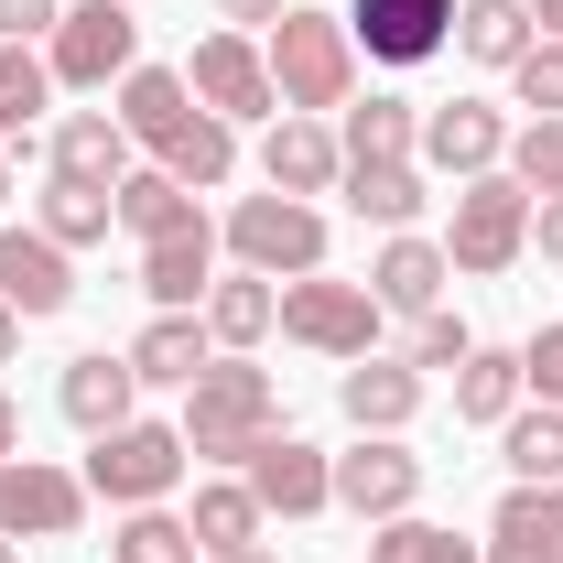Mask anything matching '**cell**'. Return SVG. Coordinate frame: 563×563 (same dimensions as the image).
I'll use <instances>...</instances> for the list:
<instances>
[{
	"label": "cell",
	"instance_id": "36",
	"mask_svg": "<svg viewBox=\"0 0 563 563\" xmlns=\"http://www.w3.org/2000/svg\"><path fill=\"white\" fill-rule=\"evenodd\" d=\"M109 563H196V531H185L174 509H120V531H109Z\"/></svg>",
	"mask_w": 563,
	"mask_h": 563
},
{
	"label": "cell",
	"instance_id": "7",
	"mask_svg": "<svg viewBox=\"0 0 563 563\" xmlns=\"http://www.w3.org/2000/svg\"><path fill=\"white\" fill-rule=\"evenodd\" d=\"M228 250H239V272H261V282H303V272H325V207H303V196H239L228 207Z\"/></svg>",
	"mask_w": 563,
	"mask_h": 563
},
{
	"label": "cell",
	"instance_id": "37",
	"mask_svg": "<svg viewBox=\"0 0 563 563\" xmlns=\"http://www.w3.org/2000/svg\"><path fill=\"white\" fill-rule=\"evenodd\" d=\"M509 174H520L531 196H563V120H531V131H509Z\"/></svg>",
	"mask_w": 563,
	"mask_h": 563
},
{
	"label": "cell",
	"instance_id": "14",
	"mask_svg": "<svg viewBox=\"0 0 563 563\" xmlns=\"http://www.w3.org/2000/svg\"><path fill=\"white\" fill-rule=\"evenodd\" d=\"M0 303L22 325H55L76 303V250H55L44 228H0Z\"/></svg>",
	"mask_w": 563,
	"mask_h": 563
},
{
	"label": "cell",
	"instance_id": "5",
	"mask_svg": "<svg viewBox=\"0 0 563 563\" xmlns=\"http://www.w3.org/2000/svg\"><path fill=\"white\" fill-rule=\"evenodd\" d=\"M379 292L368 282H336V272H303V282H282V336L292 347H314V357H336V368H357V357H379Z\"/></svg>",
	"mask_w": 563,
	"mask_h": 563
},
{
	"label": "cell",
	"instance_id": "19",
	"mask_svg": "<svg viewBox=\"0 0 563 563\" xmlns=\"http://www.w3.org/2000/svg\"><path fill=\"white\" fill-rule=\"evenodd\" d=\"M422 390H433V379H422L412 357H357L347 379H336V412H347L357 433H401V422L422 412Z\"/></svg>",
	"mask_w": 563,
	"mask_h": 563
},
{
	"label": "cell",
	"instance_id": "6",
	"mask_svg": "<svg viewBox=\"0 0 563 563\" xmlns=\"http://www.w3.org/2000/svg\"><path fill=\"white\" fill-rule=\"evenodd\" d=\"M44 66H55V87L109 98V87L141 66V11H131V0H66V22H55Z\"/></svg>",
	"mask_w": 563,
	"mask_h": 563
},
{
	"label": "cell",
	"instance_id": "26",
	"mask_svg": "<svg viewBox=\"0 0 563 563\" xmlns=\"http://www.w3.org/2000/svg\"><path fill=\"white\" fill-rule=\"evenodd\" d=\"M520 401H531V379H520V347H466V357H455V422L498 433Z\"/></svg>",
	"mask_w": 563,
	"mask_h": 563
},
{
	"label": "cell",
	"instance_id": "25",
	"mask_svg": "<svg viewBox=\"0 0 563 563\" xmlns=\"http://www.w3.org/2000/svg\"><path fill=\"white\" fill-rule=\"evenodd\" d=\"M531 44H542L531 0H455V55H466V66H498V76H509Z\"/></svg>",
	"mask_w": 563,
	"mask_h": 563
},
{
	"label": "cell",
	"instance_id": "16",
	"mask_svg": "<svg viewBox=\"0 0 563 563\" xmlns=\"http://www.w3.org/2000/svg\"><path fill=\"white\" fill-rule=\"evenodd\" d=\"M55 412L98 444V433H120V422L141 412V368H131V347L109 357V347H87V357H66V379H55Z\"/></svg>",
	"mask_w": 563,
	"mask_h": 563
},
{
	"label": "cell",
	"instance_id": "29",
	"mask_svg": "<svg viewBox=\"0 0 563 563\" xmlns=\"http://www.w3.org/2000/svg\"><path fill=\"white\" fill-rule=\"evenodd\" d=\"M498 455H509V488H563V412L553 401H520L498 422Z\"/></svg>",
	"mask_w": 563,
	"mask_h": 563
},
{
	"label": "cell",
	"instance_id": "4",
	"mask_svg": "<svg viewBox=\"0 0 563 563\" xmlns=\"http://www.w3.org/2000/svg\"><path fill=\"white\" fill-rule=\"evenodd\" d=\"M185 466H196V455H185V433L131 412L120 433H98V444H87V466H76V477H87V498H109V509H163V498L185 488Z\"/></svg>",
	"mask_w": 563,
	"mask_h": 563
},
{
	"label": "cell",
	"instance_id": "12",
	"mask_svg": "<svg viewBox=\"0 0 563 563\" xmlns=\"http://www.w3.org/2000/svg\"><path fill=\"white\" fill-rule=\"evenodd\" d=\"M412 163H422V174H444V185H466V174H498V163H509V120H498L488 98H444V109H422Z\"/></svg>",
	"mask_w": 563,
	"mask_h": 563
},
{
	"label": "cell",
	"instance_id": "13",
	"mask_svg": "<svg viewBox=\"0 0 563 563\" xmlns=\"http://www.w3.org/2000/svg\"><path fill=\"white\" fill-rule=\"evenodd\" d=\"M239 477H250V498H261L272 520H314V509H336V455L303 444V433H261V455H250Z\"/></svg>",
	"mask_w": 563,
	"mask_h": 563
},
{
	"label": "cell",
	"instance_id": "21",
	"mask_svg": "<svg viewBox=\"0 0 563 563\" xmlns=\"http://www.w3.org/2000/svg\"><path fill=\"white\" fill-rule=\"evenodd\" d=\"M131 152H141V141L120 131L109 109H66V120H55V141H44V163H55V174H76V185H120V174H131Z\"/></svg>",
	"mask_w": 563,
	"mask_h": 563
},
{
	"label": "cell",
	"instance_id": "2",
	"mask_svg": "<svg viewBox=\"0 0 563 563\" xmlns=\"http://www.w3.org/2000/svg\"><path fill=\"white\" fill-rule=\"evenodd\" d=\"M261 66H272V98H282V109H303V120L347 109V98H357V44H347V11H314V0H292L272 33H261Z\"/></svg>",
	"mask_w": 563,
	"mask_h": 563
},
{
	"label": "cell",
	"instance_id": "11",
	"mask_svg": "<svg viewBox=\"0 0 563 563\" xmlns=\"http://www.w3.org/2000/svg\"><path fill=\"white\" fill-rule=\"evenodd\" d=\"M412 498H422V455L401 433H357L347 455H336V509H347V520L379 531V520H401Z\"/></svg>",
	"mask_w": 563,
	"mask_h": 563
},
{
	"label": "cell",
	"instance_id": "38",
	"mask_svg": "<svg viewBox=\"0 0 563 563\" xmlns=\"http://www.w3.org/2000/svg\"><path fill=\"white\" fill-rule=\"evenodd\" d=\"M477 347V336H466V325H455V314H444V303H433V314H412V336H401V357H412L422 379H433V368H455V357Z\"/></svg>",
	"mask_w": 563,
	"mask_h": 563
},
{
	"label": "cell",
	"instance_id": "18",
	"mask_svg": "<svg viewBox=\"0 0 563 563\" xmlns=\"http://www.w3.org/2000/svg\"><path fill=\"white\" fill-rule=\"evenodd\" d=\"M444 282H455V261H444V239H422V228L379 239V261H368L379 314H433V303H444Z\"/></svg>",
	"mask_w": 563,
	"mask_h": 563
},
{
	"label": "cell",
	"instance_id": "35",
	"mask_svg": "<svg viewBox=\"0 0 563 563\" xmlns=\"http://www.w3.org/2000/svg\"><path fill=\"white\" fill-rule=\"evenodd\" d=\"M368 563H488V542H455L444 520L401 509V520H379V531H368Z\"/></svg>",
	"mask_w": 563,
	"mask_h": 563
},
{
	"label": "cell",
	"instance_id": "8",
	"mask_svg": "<svg viewBox=\"0 0 563 563\" xmlns=\"http://www.w3.org/2000/svg\"><path fill=\"white\" fill-rule=\"evenodd\" d=\"M87 531V477L55 455H11L0 466V542H76Z\"/></svg>",
	"mask_w": 563,
	"mask_h": 563
},
{
	"label": "cell",
	"instance_id": "41",
	"mask_svg": "<svg viewBox=\"0 0 563 563\" xmlns=\"http://www.w3.org/2000/svg\"><path fill=\"white\" fill-rule=\"evenodd\" d=\"M66 0H0V44H55Z\"/></svg>",
	"mask_w": 563,
	"mask_h": 563
},
{
	"label": "cell",
	"instance_id": "47",
	"mask_svg": "<svg viewBox=\"0 0 563 563\" xmlns=\"http://www.w3.org/2000/svg\"><path fill=\"white\" fill-rule=\"evenodd\" d=\"M542 509H553V542H563V488H542Z\"/></svg>",
	"mask_w": 563,
	"mask_h": 563
},
{
	"label": "cell",
	"instance_id": "22",
	"mask_svg": "<svg viewBox=\"0 0 563 563\" xmlns=\"http://www.w3.org/2000/svg\"><path fill=\"white\" fill-rule=\"evenodd\" d=\"M196 314H207L217 357H250V347H261V336H272V325H282V292H272V282H261V272H217Z\"/></svg>",
	"mask_w": 563,
	"mask_h": 563
},
{
	"label": "cell",
	"instance_id": "31",
	"mask_svg": "<svg viewBox=\"0 0 563 563\" xmlns=\"http://www.w3.org/2000/svg\"><path fill=\"white\" fill-rule=\"evenodd\" d=\"M261 498H250V477H207L196 488V509H185V531H196V553H239V542H261Z\"/></svg>",
	"mask_w": 563,
	"mask_h": 563
},
{
	"label": "cell",
	"instance_id": "10",
	"mask_svg": "<svg viewBox=\"0 0 563 563\" xmlns=\"http://www.w3.org/2000/svg\"><path fill=\"white\" fill-rule=\"evenodd\" d=\"M185 87H196V109H217L228 131H239V120H282L272 66H261V44H250V33H207V44L185 55Z\"/></svg>",
	"mask_w": 563,
	"mask_h": 563
},
{
	"label": "cell",
	"instance_id": "40",
	"mask_svg": "<svg viewBox=\"0 0 563 563\" xmlns=\"http://www.w3.org/2000/svg\"><path fill=\"white\" fill-rule=\"evenodd\" d=\"M520 379H531V401H553V412H563V325H542V336L520 347Z\"/></svg>",
	"mask_w": 563,
	"mask_h": 563
},
{
	"label": "cell",
	"instance_id": "1",
	"mask_svg": "<svg viewBox=\"0 0 563 563\" xmlns=\"http://www.w3.org/2000/svg\"><path fill=\"white\" fill-rule=\"evenodd\" d=\"M185 455L196 466H250L261 455V433H282V390H272V368H250V357H207L196 379H185Z\"/></svg>",
	"mask_w": 563,
	"mask_h": 563
},
{
	"label": "cell",
	"instance_id": "48",
	"mask_svg": "<svg viewBox=\"0 0 563 563\" xmlns=\"http://www.w3.org/2000/svg\"><path fill=\"white\" fill-rule=\"evenodd\" d=\"M0 207H11V163H0Z\"/></svg>",
	"mask_w": 563,
	"mask_h": 563
},
{
	"label": "cell",
	"instance_id": "34",
	"mask_svg": "<svg viewBox=\"0 0 563 563\" xmlns=\"http://www.w3.org/2000/svg\"><path fill=\"white\" fill-rule=\"evenodd\" d=\"M44 109H55V66H44V44H0V141H33Z\"/></svg>",
	"mask_w": 563,
	"mask_h": 563
},
{
	"label": "cell",
	"instance_id": "9",
	"mask_svg": "<svg viewBox=\"0 0 563 563\" xmlns=\"http://www.w3.org/2000/svg\"><path fill=\"white\" fill-rule=\"evenodd\" d=\"M347 44L368 66L412 76V66H433L455 44V0H347Z\"/></svg>",
	"mask_w": 563,
	"mask_h": 563
},
{
	"label": "cell",
	"instance_id": "39",
	"mask_svg": "<svg viewBox=\"0 0 563 563\" xmlns=\"http://www.w3.org/2000/svg\"><path fill=\"white\" fill-rule=\"evenodd\" d=\"M509 87H520V109H542V120H563V44L542 33L520 66H509Z\"/></svg>",
	"mask_w": 563,
	"mask_h": 563
},
{
	"label": "cell",
	"instance_id": "45",
	"mask_svg": "<svg viewBox=\"0 0 563 563\" xmlns=\"http://www.w3.org/2000/svg\"><path fill=\"white\" fill-rule=\"evenodd\" d=\"M11 357H22V314L0 303V368H11Z\"/></svg>",
	"mask_w": 563,
	"mask_h": 563
},
{
	"label": "cell",
	"instance_id": "49",
	"mask_svg": "<svg viewBox=\"0 0 563 563\" xmlns=\"http://www.w3.org/2000/svg\"><path fill=\"white\" fill-rule=\"evenodd\" d=\"M0 563H22V553H11V542H0Z\"/></svg>",
	"mask_w": 563,
	"mask_h": 563
},
{
	"label": "cell",
	"instance_id": "20",
	"mask_svg": "<svg viewBox=\"0 0 563 563\" xmlns=\"http://www.w3.org/2000/svg\"><path fill=\"white\" fill-rule=\"evenodd\" d=\"M109 98H120L109 120H120V131H131L141 152H163V141L196 120V87H185V66H131L120 87H109Z\"/></svg>",
	"mask_w": 563,
	"mask_h": 563
},
{
	"label": "cell",
	"instance_id": "32",
	"mask_svg": "<svg viewBox=\"0 0 563 563\" xmlns=\"http://www.w3.org/2000/svg\"><path fill=\"white\" fill-rule=\"evenodd\" d=\"M196 217L207 207H196L163 163H131V174H120V228H131V239H174V228H196Z\"/></svg>",
	"mask_w": 563,
	"mask_h": 563
},
{
	"label": "cell",
	"instance_id": "44",
	"mask_svg": "<svg viewBox=\"0 0 563 563\" xmlns=\"http://www.w3.org/2000/svg\"><path fill=\"white\" fill-rule=\"evenodd\" d=\"M196 563H282L272 542H239V553H196Z\"/></svg>",
	"mask_w": 563,
	"mask_h": 563
},
{
	"label": "cell",
	"instance_id": "30",
	"mask_svg": "<svg viewBox=\"0 0 563 563\" xmlns=\"http://www.w3.org/2000/svg\"><path fill=\"white\" fill-rule=\"evenodd\" d=\"M152 163H163V174H174L185 196H207V185H228V174H239V131H228L217 109H196L185 131H174L163 152H152Z\"/></svg>",
	"mask_w": 563,
	"mask_h": 563
},
{
	"label": "cell",
	"instance_id": "46",
	"mask_svg": "<svg viewBox=\"0 0 563 563\" xmlns=\"http://www.w3.org/2000/svg\"><path fill=\"white\" fill-rule=\"evenodd\" d=\"M531 22H542V33H553V44H563V0H531Z\"/></svg>",
	"mask_w": 563,
	"mask_h": 563
},
{
	"label": "cell",
	"instance_id": "27",
	"mask_svg": "<svg viewBox=\"0 0 563 563\" xmlns=\"http://www.w3.org/2000/svg\"><path fill=\"white\" fill-rule=\"evenodd\" d=\"M217 357V336H207V314H152L131 336V368H141V390H185L196 368Z\"/></svg>",
	"mask_w": 563,
	"mask_h": 563
},
{
	"label": "cell",
	"instance_id": "17",
	"mask_svg": "<svg viewBox=\"0 0 563 563\" xmlns=\"http://www.w3.org/2000/svg\"><path fill=\"white\" fill-rule=\"evenodd\" d=\"M217 282V228H174V239H141V292H152V314H196Z\"/></svg>",
	"mask_w": 563,
	"mask_h": 563
},
{
	"label": "cell",
	"instance_id": "28",
	"mask_svg": "<svg viewBox=\"0 0 563 563\" xmlns=\"http://www.w3.org/2000/svg\"><path fill=\"white\" fill-rule=\"evenodd\" d=\"M33 228L55 239V250H98L109 228H120V185H76V174H44V207Z\"/></svg>",
	"mask_w": 563,
	"mask_h": 563
},
{
	"label": "cell",
	"instance_id": "50",
	"mask_svg": "<svg viewBox=\"0 0 563 563\" xmlns=\"http://www.w3.org/2000/svg\"><path fill=\"white\" fill-rule=\"evenodd\" d=\"M131 11H141V0H131Z\"/></svg>",
	"mask_w": 563,
	"mask_h": 563
},
{
	"label": "cell",
	"instance_id": "43",
	"mask_svg": "<svg viewBox=\"0 0 563 563\" xmlns=\"http://www.w3.org/2000/svg\"><path fill=\"white\" fill-rule=\"evenodd\" d=\"M531 250L563 261V196H531Z\"/></svg>",
	"mask_w": 563,
	"mask_h": 563
},
{
	"label": "cell",
	"instance_id": "3",
	"mask_svg": "<svg viewBox=\"0 0 563 563\" xmlns=\"http://www.w3.org/2000/svg\"><path fill=\"white\" fill-rule=\"evenodd\" d=\"M444 261L466 282H498L531 261V185L498 163V174H466L455 185V228H444Z\"/></svg>",
	"mask_w": 563,
	"mask_h": 563
},
{
	"label": "cell",
	"instance_id": "42",
	"mask_svg": "<svg viewBox=\"0 0 563 563\" xmlns=\"http://www.w3.org/2000/svg\"><path fill=\"white\" fill-rule=\"evenodd\" d=\"M282 11H292V0H217V22H228V33H272Z\"/></svg>",
	"mask_w": 563,
	"mask_h": 563
},
{
	"label": "cell",
	"instance_id": "23",
	"mask_svg": "<svg viewBox=\"0 0 563 563\" xmlns=\"http://www.w3.org/2000/svg\"><path fill=\"white\" fill-rule=\"evenodd\" d=\"M412 141H422V98H401V87L347 98V131H336L347 163H412Z\"/></svg>",
	"mask_w": 563,
	"mask_h": 563
},
{
	"label": "cell",
	"instance_id": "15",
	"mask_svg": "<svg viewBox=\"0 0 563 563\" xmlns=\"http://www.w3.org/2000/svg\"><path fill=\"white\" fill-rule=\"evenodd\" d=\"M261 185H272V196H303V207H314V196H336V185H347L336 131H325V120H303V109H282L272 131H261Z\"/></svg>",
	"mask_w": 563,
	"mask_h": 563
},
{
	"label": "cell",
	"instance_id": "24",
	"mask_svg": "<svg viewBox=\"0 0 563 563\" xmlns=\"http://www.w3.org/2000/svg\"><path fill=\"white\" fill-rule=\"evenodd\" d=\"M336 196H347L368 228H390V239H401V228H422V207H433V174H422V163H347V185H336Z\"/></svg>",
	"mask_w": 563,
	"mask_h": 563
},
{
	"label": "cell",
	"instance_id": "33",
	"mask_svg": "<svg viewBox=\"0 0 563 563\" xmlns=\"http://www.w3.org/2000/svg\"><path fill=\"white\" fill-rule=\"evenodd\" d=\"M488 563H563L553 542V509H542V488H509L488 509Z\"/></svg>",
	"mask_w": 563,
	"mask_h": 563
}]
</instances>
